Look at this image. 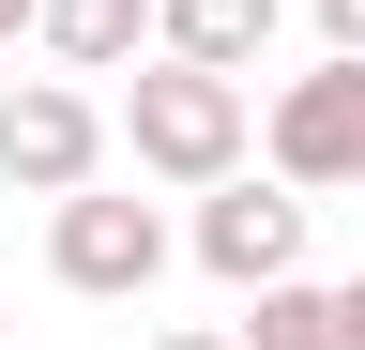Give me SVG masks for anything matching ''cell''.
Returning <instances> with one entry per match:
<instances>
[{"label":"cell","mask_w":365,"mask_h":350,"mask_svg":"<svg viewBox=\"0 0 365 350\" xmlns=\"http://www.w3.org/2000/svg\"><path fill=\"white\" fill-rule=\"evenodd\" d=\"M107 153H122V107H91L76 76H16V92H0V183L16 198L107 183Z\"/></svg>","instance_id":"277c9868"},{"label":"cell","mask_w":365,"mask_h":350,"mask_svg":"<svg viewBox=\"0 0 365 350\" xmlns=\"http://www.w3.org/2000/svg\"><path fill=\"white\" fill-rule=\"evenodd\" d=\"M168 46L213 61V76H259L274 61V0H168Z\"/></svg>","instance_id":"52a82bcc"},{"label":"cell","mask_w":365,"mask_h":350,"mask_svg":"<svg viewBox=\"0 0 365 350\" xmlns=\"http://www.w3.org/2000/svg\"><path fill=\"white\" fill-rule=\"evenodd\" d=\"M122 153H137V183H168V198H213L228 168L259 153V107H244V76H213V61L153 46V61L122 76Z\"/></svg>","instance_id":"6da1fadb"},{"label":"cell","mask_w":365,"mask_h":350,"mask_svg":"<svg viewBox=\"0 0 365 350\" xmlns=\"http://www.w3.org/2000/svg\"><path fill=\"white\" fill-rule=\"evenodd\" d=\"M61 76H137L168 46V0H46V31H31Z\"/></svg>","instance_id":"8992f818"},{"label":"cell","mask_w":365,"mask_h":350,"mask_svg":"<svg viewBox=\"0 0 365 350\" xmlns=\"http://www.w3.org/2000/svg\"><path fill=\"white\" fill-rule=\"evenodd\" d=\"M259 153L289 168L304 198H350V183H365V61L335 46L319 76H289V92L259 107Z\"/></svg>","instance_id":"5b68a950"},{"label":"cell","mask_w":365,"mask_h":350,"mask_svg":"<svg viewBox=\"0 0 365 350\" xmlns=\"http://www.w3.org/2000/svg\"><path fill=\"white\" fill-rule=\"evenodd\" d=\"M31 31H46V0H0V61H16V46H31Z\"/></svg>","instance_id":"30bf717a"},{"label":"cell","mask_w":365,"mask_h":350,"mask_svg":"<svg viewBox=\"0 0 365 350\" xmlns=\"http://www.w3.org/2000/svg\"><path fill=\"white\" fill-rule=\"evenodd\" d=\"M182 259V229L153 198H122V183H76V198H46V274H61L76 304H137Z\"/></svg>","instance_id":"7a4b0ae2"},{"label":"cell","mask_w":365,"mask_h":350,"mask_svg":"<svg viewBox=\"0 0 365 350\" xmlns=\"http://www.w3.org/2000/svg\"><path fill=\"white\" fill-rule=\"evenodd\" d=\"M244 350H350V304L319 289V274H289V289H259V320H244Z\"/></svg>","instance_id":"ba28073f"},{"label":"cell","mask_w":365,"mask_h":350,"mask_svg":"<svg viewBox=\"0 0 365 350\" xmlns=\"http://www.w3.org/2000/svg\"><path fill=\"white\" fill-rule=\"evenodd\" d=\"M335 304H350V350H365V274H350V289H335Z\"/></svg>","instance_id":"7c38bea8"},{"label":"cell","mask_w":365,"mask_h":350,"mask_svg":"<svg viewBox=\"0 0 365 350\" xmlns=\"http://www.w3.org/2000/svg\"><path fill=\"white\" fill-rule=\"evenodd\" d=\"M319 31H335V46H350V61H365V0H319Z\"/></svg>","instance_id":"8fae6325"},{"label":"cell","mask_w":365,"mask_h":350,"mask_svg":"<svg viewBox=\"0 0 365 350\" xmlns=\"http://www.w3.org/2000/svg\"><path fill=\"white\" fill-rule=\"evenodd\" d=\"M137 350H244V320H168V335H137Z\"/></svg>","instance_id":"9c48e42d"},{"label":"cell","mask_w":365,"mask_h":350,"mask_svg":"<svg viewBox=\"0 0 365 350\" xmlns=\"http://www.w3.org/2000/svg\"><path fill=\"white\" fill-rule=\"evenodd\" d=\"M304 213H319V198L289 183V168H274V183H259V168H228V183L198 198V229H182V259H198L213 289H244V304H259V289H289V274H304Z\"/></svg>","instance_id":"3957f363"}]
</instances>
